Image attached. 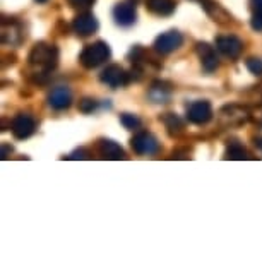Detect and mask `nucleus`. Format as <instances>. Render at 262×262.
Here are the masks:
<instances>
[{
  "mask_svg": "<svg viewBox=\"0 0 262 262\" xmlns=\"http://www.w3.org/2000/svg\"><path fill=\"white\" fill-rule=\"evenodd\" d=\"M147 11H151L156 16H170L175 12V0H146Z\"/></svg>",
  "mask_w": 262,
  "mask_h": 262,
  "instance_id": "obj_13",
  "label": "nucleus"
},
{
  "mask_svg": "<svg viewBox=\"0 0 262 262\" xmlns=\"http://www.w3.org/2000/svg\"><path fill=\"white\" fill-rule=\"evenodd\" d=\"M69 158H71V160H86V158H88V151L77 149V151H74Z\"/></svg>",
  "mask_w": 262,
  "mask_h": 262,
  "instance_id": "obj_23",
  "label": "nucleus"
},
{
  "mask_svg": "<svg viewBox=\"0 0 262 262\" xmlns=\"http://www.w3.org/2000/svg\"><path fill=\"white\" fill-rule=\"evenodd\" d=\"M36 2H38V4H45L47 0H36Z\"/></svg>",
  "mask_w": 262,
  "mask_h": 262,
  "instance_id": "obj_27",
  "label": "nucleus"
},
{
  "mask_svg": "<svg viewBox=\"0 0 262 262\" xmlns=\"http://www.w3.org/2000/svg\"><path fill=\"white\" fill-rule=\"evenodd\" d=\"M100 155L105 160H123L125 158V152H123L122 147L110 139H103L100 142Z\"/></svg>",
  "mask_w": 262,
  "mask_h": 262,
  "instance_id": "obj_14",
  "label": "nucleus"
},
{
  "mask_svg": "<svg viewBox=\"0 0 262 262\" xmlns=\"http://www.w3.org/2000/svg\"><path fill=\"white\" fill-rule=\"evenodd\" d=\"M113 19L118 26L128 28L136 23V7L128 2H120L113 7Z\"/></svg>",
  "mask_w": 262,
  "mask_h": 262,
  "instance_id": "obj_11",
  "label": "nucleus"
},
{
  "mask_svg": "<svg viewBox=\"0 0 262 262\" xmlns=\"http://www.w3.org/2000/svg\"><path fill=\"white\" fill-rule=\"evenodd\" d=\"M212 118V106L209 101L199 100L190 103L187 108V120L195 125H204Z\"/></svg>",
  "mask_w": 262,
  "mask_h": 262,
  "instance_id": "obj_5",
  "label": "nucleus"
},
{
  "mask_svg": "<svg viewBox=\"0 0 262 262\" xmlns=\"http://www.w3.org/2000/svg\"><path fill=\"white\" fill-rule=\"evenodd\" d=\"M250 6L254 12H262V0H250Z\"/></svg>",
  "mask_w": 262,
  "mask_h": 262,
  "instance_id": "obj_24",
  "label": "nucleus"
},
{
  "mask_svg": "<svg viewBox=\"0 0 262 262\" xmlns=\"http://www.w3.org/2000/svg\"><path fill=\"white\" fill-rule=\"evenodd\" d=\"M120 122L122 125L128 128V130H134V128H139L141 125V120L137 115H132V113H123V115L120 117Z\"/></svg>",
  "mask_w": 262,
  "mask_h": 262,
  "instance_id": "obj_18",
  "label": "nucleus"
},
{
  "mask_svg": "<svg viewBox=\"0 0 262 262\" xmlns=\"http://www.w3.org/2000/svg\"><path fill=\"white\" fill-rule=\"evenodd\" d=\"M69 2H71V6L74 7H90L93 6L95 0H69Z\"/></svg>",
  "mask_w": 262,
  "mask_h": 262,
  "instance_id": "obj_22",
  "label": "nucleus"
},
{
  "mask_svg": "<svg viewBox=\"0 0 262 262\" xmlns=\"http://www.w3.org/2000/svg\"><path fill=\"white\" fill-rule=\"evenodd\" d=\"M225 158L226 160H247V151H245V147L240 144V142H230L228 147H226V152H225Z\"/></svg>",
  "mask_w": 262,
  "mask_h": 262,
  "instance_id": "obj_15",
  "label": "nucleus"
},
{
  "mask_svg": "<svg viewBox=\"0 0 262 262\" xmlns=\"http://www.w3.org/2000/svg\"><path fill=\"white\" fill-rule=\"evenodd\" d=\"M165 82H155L151 88L149 96L155 100L156 103H166V100L170 98V88H165Z\"/></svg>",
  "mask_w": 262,
  "mask_h": 262,
  "instance_id": "obj_16",
  "label": "nucleus"
},
{
  "mask_svg": "<svg viewBox=\"0 0 262 262\" xmlns=\"http://www.w3.org/2000/svg\"><path fill=\"white\" fill-rule=\"evenodd\" d=\"M216 48L228 58H238L242 50H244V43L240 38L228 34V36H217L216 38Z\"/></svg>",
  "mask_w": 262,
  "mask_h": 262,
  "instance_id": "obj_8",
  "label": "nucleus"
},
{
  "mask_svg": "<svg viewBox=\"0 0 262 262\" xmlns=\"http://www.w3.org/2000/svg\"><path fill=\"white\" fill-rule=\"evenodd\" d=\"M130 146L137 155H142V156L156 155L158 149H160V144H158L156 137L149 134V132H139V134H136L132 137Z\"/></svg>",
  "mask_w": 262,
  "mask_h": 262,
  "instance_id": "obj_4",
  "label": "nucleus"
},
{
  "mask_svg": "<svg viewBox=\"0 0 262 262\" xmlns=\"http://www.w3.org/2000/svg\"><path fill=\"white\" fill-rule=\"evenodd\" d=\"M29 66L39 69L38 76H48L53 69L57 67L58 62V50L55 45H48V43H36L28 55Z\"/></svg>",
  "mask_w": 262,
  "mask_h": 262,
  "instance_id": "obj_1",
  "label": "nucleus"
},
{
  "mask_svg": "<svg viewBox=\"0 0 262 262\" xmlns=\"http://www.w3.org/2000/svg\"><path fill=\"white\" fill-rule=\"evenodd\" d=\"M247 69L252 74H255V76H262V58H255V57L249 58L247 60Z\"/></svg>",
  "mask_w": 262,
  "mask_h": 262,
  "instance_id": "obj_19",
  "label": "nucleus"
},
{
  "mask_svg": "<svg viewBox=\"0 0 262 262\" xmlns=\"http://www.w3.org/2000/svg\"><path fill=\"white\" fill-rule=\"evenodd\" d=\"M250 24L255 31H262V12H254L252 14V19H250Z\"/></svg>",
  "mask_w": 262,
  "mask_h": 262,
  "instance_id": "obj_21",
  "label": "nucleus"
},
{
  "mask_svg": "<svg viewBox=\"0 0 262 262\" xmlns=\"http://www.w3.org/2000/svg\"><path fill=\"white\" fill-rule=\"evenodd\" d=\"M100 81L103 84H106V86L113 88V90H117V88L125 86L128 82V74L123 71L120 66L113 63V66H108L105 71L100 74Z\"/></svg>",
  "mask_w": 262,
  "mask_h": 262,
  "instance_id": "obj_7",
  "label": "nucleus"
},
{
  "mask_svg": "<svg viewBox=\"0 0 262 262\" xmlns=\"http://www.w3.org/2000/svg\"><path fill=\"white\" fill-rule=\"evenodd\" d=\"M163 122H165V125H166V128H168V132H170V134L180 132L182 128H184V123H182V120L175 115V113H166V115L163 117Z\"/></svg>",
  "mask_w": 262,
  "mask_h": 262,
  "instance_id": "obj_17",
  "label": "nucleus"
},
{
  "mask_svg": "<svg viewBox=\"0 0 262 262\" xmlns=\"http://www.w3.org/2000/svg\"><path fill=\"white\" fill-rule=\"evenodd\" d=\"M48 105H50L53 110L60 112V110H67L69 106L72 105V93L69 88L66 86H60V88H55L50 96H48Z\"/></svg>",
  "mask_w": 262,
  "mask_h": 262,
  "instance_id": "obj_12",
  "label": "nucleus"
},
{
  "mask_svg": "<svg viewBox=\"0 0 262 262\" xmlns=\"http://www.w3.org/2000/svg\"><path fill=\"white\" fill-rule=\"evenodd\" d=\"M255 146L259 147V149H262V137H259V139H255Z\"/></svg>",
  "mask_w": 262,
  "mask_h": 262,
  "instance_id": "obj_26",
  "label": "nucleus"
},
{
  "mask_svg": "<svg viewBox=\"0 0 262 262\" xmlns=\"http://www.w3.org/2000/svg\"><path fill=\"white\" fill-rule=\"evenodd\" d=\"M182 43H184V36L175 31V29H171V31L168 33H163L160 34L156 39H155V50L158 53H161V55H168V53L179 50V48L182 47Z\"/></svg>",
  "mask_w": 262,
  "mask_h": 262,
  "instance_id": "obj_3",
  "label": "nucleus"
},
{
  "mask_svg": "<svg viewBox=\"0 0 262 262\" xmlns=\"http://www.w3.org/2000/svg\"><path fill=\"white\" fill-rule=\"evenodd\" d=\"M72 29L79 36H91L93 33L98 31V19L91 12H82L74 17Z\"/></svg>",
  "mask_w": 262,
  "mask_h": 262,
  "instance_id": "obj_10",
  "label": "nucleus"
},
{
  "mask_svg": "<svg viewBox=\"0 0 262 262\" xmlns=\"http://www.w3.org/2000/svg\"><path fill=\"white\" fill-rule=\"evenodd\" d=\"M34 128H36V122L28 113H19L11 123V130L16 139H28L29 136L34 134Z\"/></svg>",
  "mask_w": 262,
  "mask_h": 262,
  "instance_id": "obj_6",
  "label": "nucleus"
},
{
  "mask_svg": "<svg viewBox=\"0 0 262 262\" xmlns=\"http://www.w3.org/2000/svg\"><path fill=\"white\" fill-rule=\"evenodd\" d=\"M96 106H98V103L93 100V98H84V100L79 101V110L82 113H91Z\"/></svg>",
  "mask_w": 262,
  "mask_h": 262,
  "instance_id": "obj_20",
  "label": "nucleus"
},
{
  "mask_svg": "<svg viewBox=\"0 0 262 262\" xmlns=\"http://www.w3.org/2000/svg\"><path fill=\"white\" fill-rule=\"evenodd\" d=\"M112 55L110 47L106 45L105 41H95L91 45H86L84 50L79 55V60H81L82 67L86 69H96L100 67L101 63H105Z\"/></svg>",
  "mask_w": 262,
  "mask_h": 262,
  "instance_id": "obj_2",
  "label": "nucleus"
},
{
  "mask_svg": "<svg viewBox=\"0 0 262 262\" xmlns=\"http://www.w3.org/2000/svg\"><path fill=\"white\" fill-rule=\"evenodd\" d=\"M9 151H12V147L4 146V149H2V158H4V160H6V158H7V152H9Z\"/></svg>",
  "mask_w": 262,
  "mask_h": 262,
  "instance_id": "obj_25",
  "label": "nucleus"
},
{
  "mask_svg": "<svg viewBox=\"0 0 262 262\" xmlns=\"http://www.w3.org/2000/svg\"><path fill=\"white\" fill-rule=\"evenodd\" d=\"M197 55L201 58L202 69L206 72H214L217 67H220V57H217L216 50L211 45H207L206 41H199L195 45Z\"/></svg>",
  "mask_w": 262,
  "mask_h": 262,
  "instance_id": "obj_9",
  "label": "nucleus"
}]
</instances>
